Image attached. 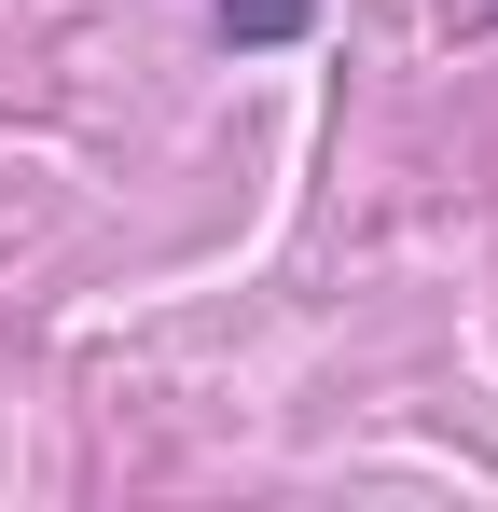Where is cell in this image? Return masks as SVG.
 <instances>
[{
    "label": "cell",
    "instance_id": "cell-1",
    "mask_svg": "<svg viewBox=\"0 0 498 512\" xmlns=\"http://www.w3.org/2000/svg\"><path fill=\"white\" fill-rule=\"evenodd\" d=\"M471 14H498V0H471Z\"/></svg>",
    "mask_w": 498,
    "mask_h": 512
}]
</instances>
